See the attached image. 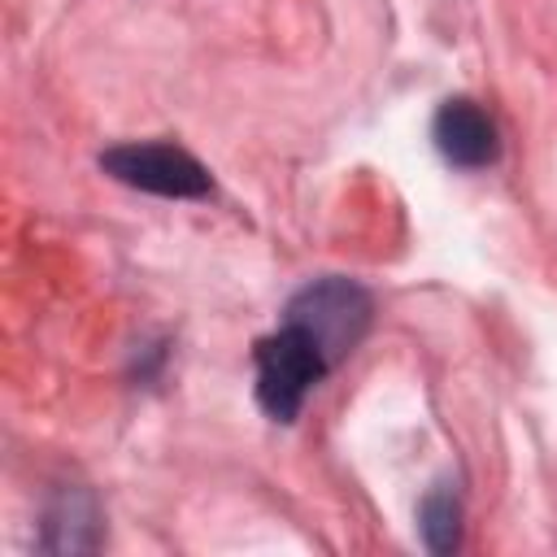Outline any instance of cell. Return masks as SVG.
<instances>
[{"mask_svg":"<svg viewBox=\"0 0 557 557\" xmlns=\"http://www.w3.org/2000/svg\"><path fill=\"white\" fill-rule=\"evenodd\" d=\"M370 318H374V300L361 283L344 278V274H322L313 283H305L287 309H283V322L300 326L322 352L331 366H339L370 331Z\"/></svg>","mask_w":557,"mask_h":557,"instance_id":"6da1fadb","label":"cell"},{"mask_svg":"<svg viewBox=\"0 0 557 557\" xmlns=\"http://www.w3.org/2000/svg\"><path fill=\"white\" fill-rule=\"evenodd\" d=\"M252 366H257V405L274 422H296V413L305 409L309 392L335 370L326 361V352L292 322H283L274 335L257 339Z\"/></svg>","mask_w":557,"mask_h":557,"instance_id":"7a4b0ae2","label":"cell"},{"mask_svg":"<svg viewBox=\"0 0 557 557\" xmlns=\"http://www.w3.org/2000/svg\"><path fill=\"white\" fill-rule=\"evenodd\" d=\"M100 170L126 187L170 196V200H200L213 191L209 170L174 144H117L100 152Z\"/></svg>","mask_w":557,"mask_h":557,"instance_id":"3957f363","label":"cell"},{"mask_svg":"<svg viewBox=\"0 0 557 557\" xmlns=\"http://www.w3.org/2000/svg\"><path fill=\"white\" fill-rule=\"evenodd\" d=\"M431 139H435V152L457 170H487L500 157V131H496L492 113L466 96L444 100L435 109Z\"/></svg>","mask_w":557,"mask_h":557,"instance_id":"277c9868","label":"cell"},{"mask_svg":"<svg viewBox=\"0 0 557 557\" xmlns=\"http://www.w3.org/2000/svg\"><path fill=\"white\" fill-rule=\"evenodd\" d=\"M100 544V513L87 492H61L44 513V540L48 553H91Z\"/></svg>","mask_w":557,"mask_h":557,"instance_id":"5b68a950","label":"cell"},{"mask_svg":"<svg viewBox=\"0 0 557 557\" xmlns=\"http://www.w3.org/2000/svg\"><path fill=\"white\" fill-rule=\"evenodd\" d=\"M418 527H422V540H426L431 553H453L461 544V500L448 483H440L422 496Z\"/></svg>","mask_w":557,"mask_h":557,"instance_id":"8992f818","label":"cell"}]
</instances>
